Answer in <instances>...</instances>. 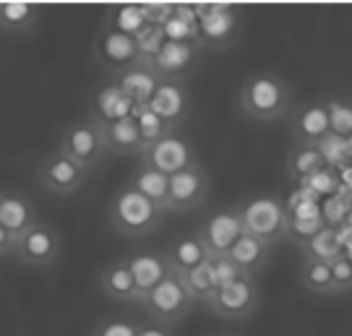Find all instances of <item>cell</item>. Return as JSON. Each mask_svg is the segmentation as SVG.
<instances>
[{
    "label": "cell",
    "instance_id": "cell-16",
    "mask_svg": "<svg viewBox=\"0 0 352 336\" xmlns=\"http://www.w3.org/2000/svg\"><path fill=\"white\" fill-rule=\"evenodd\" d=\"M146 107L177 131V125L186 123L190 115L188 87L183 81H160V87L151 94V100L146 102Z\"/></svg>",
    "mask_w": 352,
    "mask_h": 336
},
{
    "label": "cell",
    "instance_id": "cell-12",
    "mask_svg": "<svg viewBox=\"0 0 352 336\" xmlns=\"http://www.w3.org/2000/svg\"><path fill=\"white\" fill-rule=\"evenodd\" d=\"M87 177V170H81L78 164L71 162L60 151L50 154L37 170V183L52 196H74L84 188Z\"/></svg>",
    "mask_w": 352,
    "mask_h": 336
},
{
    "label": "cell",
    "instance_id": "cell-38",
    "mask_svg": "<svg viewBox=\"0 0 352 336\" xmlns=\"http://www.w3.org/2000/svg\"><path fill=\"white\" fill-rule=\"evenodd\" d=\"M91 336H139V326L128 318H107L91 331Z\"/></svg>",
    "mask_w": 352,
    "mask_h": 336
},
{
    "label": "cell",
    "instance_id": "cell-39",
    "mask_svg": "<svg viewBox=\"0 0 352 336\" xmlns=\"http://www.w3.org/2000/svg\"><path fill=\"white\" fill-rule=\"evenodd\" d=\"M144 16H146V24L149 26H160L162 29L170 19H173V13H175V3H139Z\"/></svg>",
    "mask_w": 352,
    "mask_h": 336
},
{
    "label": "cell",
    "instance_id": "cell-30",
    "mask_svg": "<svg viewBox=\"0 0 352 336\" xmlns=\"http://www.w3.org/2000/svg\"><path fill=\"white\" fill-rule=\"evenodd\" d=\"M302 253H305V258H316V261H327L331 263L334 258H340L342 256V240L337 235V229L327 224L321 232L316 237H311L305 245H302Z\"/></svg>",
    "mask_w": 352,
    "mask_h": 336
},
{
    "label": "cell",
    "instance_id": "cell-9",
    "mask_svg": "<svg viewBox=\"0 0 352 336\" xmlns=\"http://www.w3.org/2000/svg\"><path fill=\"white\" fill-rule=\"evenodd\" d=\"M91 58L97 65H102L107 74L120 76L131 71L133 65H139V47L136 39L120 34L110 26H102L94 45H91Z\"/></svg>",
    "mask_w": 352,
    "mask_h": 336
},
{
    "label": "cell",
    "instance_id": "cell-4",
    "mask_svg": "<svg viewBox=\"0 0 352 336\" xmlns=\"http://www.w3.org/2000/svg\"><path fill=\"white\" fill-rule=\"evenodd\" d=\"M199 19V47L201 50H227L238 42L243 21L235 5L227 3H193Z\"/></svg>",
    "mask_w": 352,
    "mask_h": 336
},
{
    "label": "cell",
    "instance_id": "cell-15",
    "mask_svg": "<svg viewBox=\"0 0 352 336\" xmlns=\"http://www.w3.org/2000/svg\"><path fill=\"white\" fill-rule=\"evenodd\" d=\"M209 175L201 164H193L188 170L177 175H170V212H190V209H199L206 196H209Z\"/></svg>",
    "mask_w": 352,
    "mask_h": 336
},
{
    "label": "cell",
    "instance_id": "cell-27",
    "mask_svg": "<svg viewBox=\"0 0 352 336\" xmlns=\"http://www.w3.org/2000/svg\"><path fill=\"white\" fill-rule=\"evenodd\" d=\"M285 167H287L289 180L300 186L302 180H308L311 175H316L318 170H324V167H329V164L324 162L321 151L316 149V146H300V144H295V146L289 149L287 162H285Z\"/></svg>",
    "mask_w": 352,
    "mask_h": 336
},
{
    "label": "cell",
    "instance_id": "cell-24",
    "mask_svg": "<svg viewBox=\"0 0 352 336\" xmlns=\"http://www.w3.org/2000/svg\"><path fill=\"white\" fill-rule=\"evenodd\" d=\"M100 287L102 292L115 302H139L136 295V282L131 276L126 258H118V261L107 263L100 274Z\"/></svg>",
    "mask_w": 352,
    "mask_h": 336
},
{
    "label": "cell",
    "instance_id": "cell-35",
    "mask_svg": "<svg viewBox=\"0 0 352 336\" xmlns=\"http://www.w3.org/2000/svg\"><path fill=\"white\" fill-rule=\"evenodd\" d=\"M164 42H167V39H164L160 26H149V29H144L139 37H136V47H139V65L146 68V65L157 58V52L162 50Z\"/></svg>",
    "mask_w": 352,
    "mask_h": 336
},
{
    "label": "cell",
    "instance_id": "cell-18",
    "mask_svg": "<svg viewBox=\"0 0 352 336\" xmlns=\"http://www.w3.org/2000/svg\"><path fill=\"white\" fill-rule=\"evenodd\" d=\"M133 110H136L133 102L120 91V87H118L115 81L102 84V87L94 91V97H91V120L100 125L123 120L128 115H133Z\"/></svg>",
    "mask_w": 352,
    "mask_h": 336
},
{
    "label": "cell",
    "instance_id": "cell-29",
    "mask_svg": "<svg viewBox=\"0 0 352 336\" xmlns=\"http://www.w3.org/2000/svg\"><path fill=\"white\" fill-rule=\"evenodd\" d=\"M300 284L314 292V295H334V282H331V263L316 261V258H302L300 271H298Z\"/></svg>",
    "mask_w": 352,
    "mask_h": 336
},
{
    "label": "cell",
    "instance_id": "cell-6",
    "mask_svg": "<svg viewBox=\"0 0 352 336\" xmlns=\"http://www.w3.org/2000/svg\"><path fill=\"white\" fill-rule=\"evenodd\" d=\"M60 154H65L71 162H76L81 170H91L104 159L107 154V144H104V133L102 125L89 120H76V123L65 125L60 133Z\"/></svg>",
    "mask_w": 352,
    "mask_h": 336
},
{
    "label": "cell",
    "instance_id": "cell-8",
    "mask_svg": "<svg viewBox=\"0 0 352 336\" xmlns=\"http://www.w3.org/2000/svg\"><path fill=\"white\" fill-rule=\"evenodd\" d=\"M141 164H146L151 170H160L162 175H177L183 170H188L193 164H199L196 149L186 136L180 133H167L164 138H160L157 144H151L139 154Z\"/></svg>",
    "mask_w": 352,
    "mask_h": 336
},
{
    "label": "cell",
    "instance_id": "cell-31",
    "mask_svg": "<svg viewBox=\"0 0 352 336\" xmlns=\"http://www.w3.org/2000/svg\"><path fill=\"white\" fill-rule=\"evenodd\" d=\"M180 279H183V284H186V289H188L193 305H196V302L209 305V300H212L214 292H217L214 274H212V261H204L199 269H193V271H188V274H183Z\"/></svg>",
    "mask_w": 352,
    "mask_h": 336
},
{
    "label": "cell",
    "instance_id": "cell-36",
    "mask_svg": "<svg viewBox=\"0 0 352 336\" xmlns=\"http://www.w3.org/2000/svg\"><path fill=\"white\" fill-rule=\"evenodd\" d=\"M337 186H340V180H337V172H334L331 167H324V170H318L316 175H311L308 180H302V183H300L302 190H308L314 199L334 196Z\"/></svg>",
    "mask_w": 352,
    "mask_h": 336
},
{
    "label": "cell",
    "instance_id": "cell-25",
    "mask_svg": "<svg viewBox=\"0 0 352 336\" xmlns=\"http://www.w3.org/2000/svg\"><path fill=\"white\" fill-rule=\"evenodd\" d=\"M42 5L37 3H0V32L6 34H32L39 24Z\"/></svg>",
    "mask_w": 352,
    "mask_h": 336
},
{
    "label": "cell",
    "instance_id": "cell-19",
    "mask_svg": "<svg viewBox=\"0 0 352 336\" xmlns=\"http://www.w3.org/2000/svg\"><path fill=\"white\" fill-rule=\"evenodd\" d=\"M37 222V209L26 196H21V193H0V224L16 240L24 232H29Z\"/></svg>",
    "mask_w": 352,
    "mask_h": 336
},
{
    "label": "cell",
    "instance_id": "cell-23",
    "mask_svg": "<svg viewBox=\"0 0 352 336\" xmlns=\"http://www.w3.org/2000/svg\"><path fill=\"white\" fill-rule=\"evenodd\" d=\"M102 133H104V144H107V154H118V157H136L141 154V136H139V125L136 117L128 115L123 120H115V123L102 125Z\"/></svg>",
    "mask_w": 352,
    "mask_h": 336
},
{
    "label": "cell",
    "instance_id": "cell-11",
    "mask_svg": "<svg viewBox=\"0 0 352 336\" xmlns=\"http://www.w3.org/2000/svg\"><path fill=\"white\" fill-rule=\"evenodd\" d=\"M201 47L188 45V42H164L162 50L157 52V58L146 65L151 74L160 81H183L188 78L196 65L201 60Z\"/></svg>",
    "mask_w": 352,
    "mask_h": 336
},
{
    "label": "cell",
    "instance_id": "cell-28",
    "mask_svg": "<svg viewBox=\"0 0 352 336\" xmlns=\"http://www.w3.org/2000/svg\"><path fill=\"white\" fill-rule=\"evenodd\" d=\"M104 26H110L120 34L128 37H139L144 29H149L146 24V16L141 11L139 3H126V5H110V11L104 16Z\"/></svg>",
    "mask_w": 352,
    "mask_h": 336
},
{
    "label": "cell",
    "instance_id": "cell-41",
    "mask_svg": "<svg viewBox=\"0 0 352 336\" xmlns=\"http://www.w3.org/2000/svg\"><path fill=\"white\" fill-rule=\"evenodd\" d=\"M139 336H175L170 331V326H160V324H144L139 326Z\"/></svg>",
    "mask_w": 352,
    "mask_h": 336
},
{
    "label": "cell",
    "instance_id": "cell-5",
    "mask_svg": "<svg viewBox=\"0 0 352 336\" xmlns=\"http://www.w3.org/2000/svg\"><path fill=\"white\" fill-rule=\"evenodd\" d=\"M141 305H144V311L154 324L173 326L188 315L190 308H193V300H190L183 279L170 271L146 298L141 300Z\"/></svg>",
    "mask_w": 352,
    "mask_h": 336
},
{
    "label": "cell",
    "instance_id": "cell-7",
    "mask_svg": "<svg viewBox=\"0 0 352 336\" xmlns=\"http://www.w3.org/2000/svg\"><path fill=\"white\" fill-rule=\"evenodd\" d=\"M258 305H261V289L256 279L240 276L232 284L217 289L206 308L225 321H245L258 311Z\"/></svg>",
    "mask_w": 352,
    "mask_h": 336
},
{
    "label": "cell",
    "instance_id": "cell-40",
    "mask_svg": "<svg viewBox=\"0 0 352 336\" xmlns=\"http://www.w3.org/2000/svg\"><path fill=\"white\" fill-rule=\"evenodd\" d=\"M209 261H212V274H214L217 289H222V287L232 284L235 279H240L238 269L227 261V256H222V258H209Z\"/></svg>",
    "mask_w": 352,
    "mask_h": 336
},
{
    "label": "cell",
    "instance_id": "cell-26",
    "mask_svg": "<svg viewBox=\"0 0 352 336\" xmlns=\"http://www.w3.org/2000/svg\"><path fill=\"white\" fill-rule=\"evenodd\" d=\"M115 84L120 87V91L128 100L133 102V107H146V102L151 100V94L160 87V78L151 74L144 65H133L126 74L115 76Z\"/></svg>",
    "mask_w": 352,
    "mask_h": 336
},
{
    "label": "cell",
    "instance_id": "cell-43",
    "mask_svg": "<svg viewBox=\"0 0 352 336\" xmlns=\"http://www.w3.org/2000/svg\"><path fill=\"white\" fill-rule=\"evenodd\" d=\"M214 336H230V334H214Z\"/></svg>",
    "mask_w": 352,
    "mask_h": 336
},
{
    "label": "cell",
    "instance_id": "cell-17",
    "mask_svg": "<svg viewBox=\"0 0 352 336\" xmlns=\"http://www.w3.org/2000/svg\"><path fill=\"white\" fill-rule=\"evenodd\" d=\"M126 261H128V269H131V276L136 282L139 302L162 282L164 276L170 274V263L164 258V253H154V250L151 253H136V256H131Z\"/></svg>",
    "mask_w": 352,
    "mask_h": 336
},
{
    "label": "cell",
    "instance_id": "cell-37",
    "mask_svg": "<svg viewBox=\"0 0 352 336\" xmlns=\"http://www.w3.org/2000/svg\"><path fill=\"white\" fill-rule=\"evenodd\" d=\"M331 282L334 292H350L352 289V258L342 253L340 258L331 261Z\"/></svg>",
    "mask_w": 352,
    "mask_h": 336
},
{
    "label": "cell",
    "instance_id": "cell-22",
    "mask_svg": "<svg viewBox=\"0 0 352 336\" xmlns=\"http://www.w3.org/2000/svg\"><path fill=\"white\" fill-rule=\"evenodd\" d=\"M164 258L170 263V271L177 276L188 274L193 269H199L204 261H209V253L204 248L199 235H183L173 240V245L167 248Z\"/></svg>",
    "mask_w": 352,
    "mask_h": 336
},
{
    "label": "cell",
    "instance_id": "cell-34",
    "mask_svg": "<svg viewBox=\"0 0 352 336\" xmlns=\"http://www.w3.org/2000/svg\"><path fill=\"white\" fill-rule=\"evenodd\" d=\"M327 216H308V219H298V216H287V237L298 245H305L311 237H316L324 227H327Z\"/></svg>",
    "mask_w": 352,
    "mask_h": 336
},
{
    "label": "cell",
    "instance_id": "cell-33",
    "mask_svg": "<svg viewBox=\"0 0 352 336\" xmlns=\"http://www.w3.org/2000/svg\"><path fill=\"white\" fill-rule=\"evenodd\" d=\"M327 112H329V125H331V136L340 138H352V100L347 97H334L327 100Z\"/></svg>",
    "mask_w": 352,
    "mask_h": 336
},
{
    "label": "cell",
    "instance_id": "cell-21",
    "mask_svg": "<svg viewBox=\"0 0 352 336\" xmlns=\"http://www.w3.org/2000/svg\"><path fill=\"white\" fill-rule=\"evenodd\" d=\"M269 250L272 248L264 245L261 240H256V237H251V235H243L238 243L230 248L227 261L238 269L240 276H251V279H256V274L269 263Z\"/></svg>",
    "mask_w": 352,
    "mask_h": 336
},
{
    "label": "cell",
    "instance_id": "cell-13",
    "mask_svg": "<svg viewBox=\"0 0 352 336\" xmlns=\"http://www.w3.org/2000/svg\"><path fill=\"white\" fill-rule=\"evenodd\" d=\"M196 235L204 243L209 258H222L245 232H243V222H240L238 209H222V212L212 214L201 224V229Z\"/></svg>",
    "mask_w": 352,
    "mask_h": 336
},
{
    "label": "cell",
    "instance_id": "cell-32",
    "mask_svg": "<svg viewBox=\"0 0 352 336\" xmlns=\"http://www.w3.org/2000/svg\"><path fill=\"white\" fill-rule=\"evenodd\" d=\"M133 117H136V125H139V136H141V146H144V149L151 146V144H157V141L164 138L167 133H175V128L164 123L162 117L154 115L149 107H136V110H133Z\"/></svg>",
    "mask_w": 352,
    "mask_h": 336
},
{
    "label": "cell",
    "instance_id": "cell-2",
    "mask_svg": "<svg viewBox=\"0 0 352 336\" xmlns=\"http://www.w3.org/2000/svg\"><path fill=\"white\" fill-rule=\"evenodd\" d=\"M162 216V209H157L151 201L139 196L136 190H131L128 186L120 188L110 199V206H107V222H110V227L118 235L133 237V240L151 235L160 227Z\"/></svg>",
    "mask_w": 352,
    "mask_h": 336
},
{
    "label": "cell",
    "instance_id": "cell-3",
    "mask_svg": "<svg viewBox=\"0 0 352 336\" xmlns=\"http://www.w3.org/2000/svg\"><path fill=\"white\" fill-rule=\"evenodd\" d=\"M238 214L243 232L269 248L287 237V203L279 196H253L240 206Z\"/></svg>",
    "mask_w": 352,
    "mask_h": 336
},
{
    "label": "cell",
    "instance_id": "cell-14",
    "mask_svg": "<svg viewBox=\"0 0 352 336\" xmlns=\"http://www.w3.org/2000/svg\"><path fill=\"white\" fill-rule=\"evenodd\" d=\"M289 133L295 138V144H300V146H318L321 141H327L331 136L327 104L321 100H316L292 107V112H289Z\"/></svg>",
    "mask_w": 352,
    "mask_h": 336
},
{
    "label": "cell",
    "instance_id": "cell-10",
    "mask_svg": "<svg viewBox=\"0 0 352 336\" xmlns=\"http://www.w3.org/2000/svg\"><path fill=\"white\" fill-rule=\"evenodd\" d=\"M60 250H63V243H60L58 229L45 222H37L29 232L16 240L13 256L26 266L47 269L60 258Z\"/></svg>",
    "mask_w": 352,
    "mask_h": 336
},
{
    "label": "cell",
    "instance_id": "cell-1",
    "mask_svg": "<svg viewBox=\"0 0 352 336\" xmlns=\"http://www.w3.org/2000/svg\"><path fill=\"white\" fill-rule=\"evenodd\" d=\"M238 104L245 117L258 123H274L289 115L292 89L274 71H253L240 84Z\"/></svg>",
    "mask_w": 352,
    "mask_h": 336
},
{
    "label": "cell",
    "instance_id": "cell-20",
    "mask_svg": "<svg viewBox=\"0 0 352 336\" xmlns=\"http://www.w3.org/2000/svg\"><path fill=\"white\" fill-rule=\"evenodd\" d=\"M128 188L136 190L139 196H144L146 201H151L157 209H162L164 214L170 212V203H167V196H170V177L162 175L160 170H151L146 164H139L131 177H128Z\"/></svg>",
    "mask_w": 352,
    "mask_h": 336
},
{
    "label": "cell",
    "instance_id": "cell-42",
    "mask_svg": "<svg viewBox=\"0 0 352 336\" xmlns=\"http://www.w3.org/2000/svg\"><path fill=\"white\" fill-rule=\"evenodd\" d=\"M13 248H16V237L0 224V258H3V256H11Z\"/></svg>",
    "mask_w": 352,
    "mask_h": 336
}]
</instances>
